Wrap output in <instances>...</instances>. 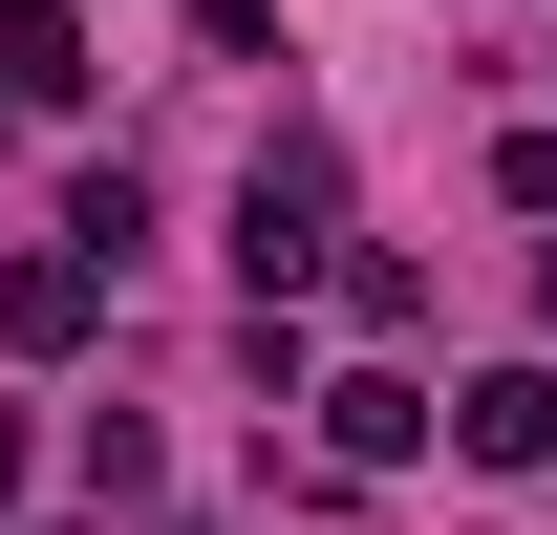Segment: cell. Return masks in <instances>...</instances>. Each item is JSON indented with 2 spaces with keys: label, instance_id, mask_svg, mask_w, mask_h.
I'll list each match as a JSON object with an SVG mask.
<instances>
[{
  "label": "cell",
  "instance_id": "2",
  "mask_svg": "<svg viewBox=\"0 0 557 535\" xmlns=\"http://www.w3.org/2000/svg\"><path fill=\"white\" fill-rule=\"evenodd\" d=\"M300 407H322V471H364V493H386V471H429V386H408V364H322Z\"/></svg>",
  "mask_w": 557,
  "mask_h": 535
},
{
  "label": "cell",
  "instance_id": "10",
  "mask_svg": "<svg viewBox=\"0 0 557 535\" xmlns=\"http://www.w3.org/2000/svg\"><path fill=\"white\" fill-rule=\"evenodd\" d=\"M536 343H557V258H536Z\"/></svg>",
  "mask_w": 557,
  "mask_h": 535
},
{
  "label": "cell",
  "instance_id": "5",
  "mask_svg": "<svg viewBox=\"0 0 557 535\" xmlns=\"http://www.w3.org/2000/svg\"><path fill=\"white\" fill-rule=\"evenodd\" d=\"M86 0H0V108H86Z\"/></svg>",
  "mask_w": 557,
  "mask_h": 535
},
{
  "label": "cell",
  "instance_id": "4",
  "mask_svg": "<svg viewBox=\"0 0 557 535\" xmlns=\"http://www.w3.org/2000/svg\"><path fill=\"white\" fill-rule=\"evenodd\" d=\"M0 343H22V364H86V343H108V258H65V236L0 258Z\"/></svg>",
  "mask_w": 557,
  "mask_h": 535
},
{
  "label": "cell",
  "instance_id": "8",
  "mask_svg": "<svg viewBox=\"0 0 557 535\" xmlns=\"http://www.w3.org/2000/svg\"><path fill=\"white\" fill-rule=\"evenodd\" d=\"M194 43L214 65H278V0H194Z\"/></svg>",
  "mask_w": 557,
  "mask_h": 535
},
{
  "label": "cell",
  "instance_id": "12",
  "mask_svg": "<svg viewBox=\"0 0 557 535\" xmlns=\"http://www.w3.org/2000/svg\"><path fill=\"white\" fill-rule=\"evenodd\" d=\"M0 535H22V514H0Z\"/></svg>",
  "mask_w": 557,
  "mask_h": 535
},
{
  "label": "cell",
  "instance_id": "6",
  "mask_svg": "<svg viewBox=\"0 0 557 535\" xmlns=\"http://www.w3.org/2000/svg\"><path fill=\"white\" fill-rule=\"evenodd\" d=\"M44 236H65V258H108V278H129V258H150V172H129V150H86V172H65V214H44Z\"/></svg>",
  "mask_w": 557,
  "mask_h": 535
},
{
  "label": "cell",
  "instance_id": "7",
  "mask_svg": "<svg viewBox=\"0 0 557 535\" xmlns=\"http://www.w3.org/2000/svg\"><path fill=\"white\" fill-rule=\"evenodd\" d=\"M236 386H258V407H300V386H322V343H300V300H258V322H236Z\"/></svg>",
  "mask_w": 557,
  "mask_h": 535
},
{
  "label": "cell",
  "instance_id": "1",
  "mask_svg": "<svg viewBox=\"0 0 557 535\" xmlns=\"http://www.w3.org/2000/svg\"><path fill=\"white\" fill-rule=\"evenodd\" d=\"M236 278H258V300L344 278V150L322 129H258V172H236Z\"/></svg>",
  "mask_w": 557,
  "mask_h": 535
},
{
  "label": "cell",
  "instance_id": "3",
  "mask_svg": "<svg viewBox=\"0 0 557 535\" xmlns=\"http://www.w3.org/2000/svg\"><path fill=\"white\" fill-rule=\"evenodd\" d=\"M429 428L472 471H557V364H472V386H429Z\"/></svg>",
  "mask_w": 557,
  "mask_h": 535
},
{
  "label": "cell",
  "instance_id": "9",
  "mask_svg": "<svg viewBox=\"0 0 557 535\" xmlns=\"http://www.w3.org/2000/svg\"><path fill=\"white\" fill-rule=\"evenodd\" d=\"M22 471H44V428H22V407H0V514H22Z\"/></svg>",
  "mask_w": 557,
  "mask_h": 535
},
{
  "label": "cell",
  "instance_id": "11",
  "mask_svg": "<svg viewBox=\"0 0 557 535\" xmlns=\"http://www.w3.org/2000/svg\"><path fill=\"white\" fill-rule=\"evenodd\" d=\"M0 129H22V108H0Z\"/></svg>",
  "mask_w": 557,
  "mask_h": 535
}]
</instances>
